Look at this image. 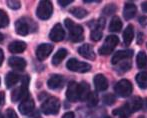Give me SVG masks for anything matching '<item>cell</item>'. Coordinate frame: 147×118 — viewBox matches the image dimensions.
Returning <instances> with one entry per match:
<instances>
[{"instance_id":"6da1fadb","label":"cell","mask_w":147,"mask_h":118,"mask_svg":"<svg viewBox=\"0 0 147 118\" xmlns=\"http://www.w3.org/2000/svg\"><path fill=\"white\" fill-rule=\"evenodd\" d=\"M66 28L69 31V38L73 42H80L83 40V28L79 24H76L69 18L64 20Z\"/></svg>"},{"instance_id":"7a4b0ae2","label":"cell","mask_w":147,"mask_h":118,"mask_svg":"<svg viewBox=\"0 0 147 118\" xmlns=\"http://www.w3.org/2000/svg\"><path fill=\"white\" fill-rule=\"evenodd\" d=\"M37 29V25L32 19H28V18H21L18 19L15 23V30L16 33L22 36L28 35L30 32H34Z\"/></svg>"},{"instance_id":"3957f363","label":"cell","mask_w":147,"mask_h":118,"mask_svg":"<svg viewBox=\"0 0 147 118\" xmlns=\"http://www.w3.org/2000/svg\"><path fill=\"white\" fill-rule=\"evenodd\" d=\"M60 101L56 97H49L41 105V111L46 115H54L59 112Z\"/></svg>"},{"instance_id":"277c9868","label":"cell","mask_w":147,"mask_h":118,"mask_svg":"<svg viewBox=\"0 0 147 118\" xmlns=\"http://www.w3.org/2000/svg\"><path fill=\"white\" fill-rule=\"evenodd\" d=\"M53 13V5L48 0H42L39 2L36 10V15L39 19L47 20L51 17Z\"/></svg>"},{"instance_id":"5b68a950","label":"cell","mask_w":147,"mask_h":118,"mask_svg":"<svg viewBox=\"0 0 147 118\" xmlns=\"http://www.w3.org/2000/svg\"><path fill=\"white\" fill-rule=\"evenodd\" d=\"M133 87L129 80L127 79H121L118 81L114 86L115 93L120 97H128L131 95Z\"/></svg>"},{"instance_id":"8992f818","label":"cell","mask_w":147,"mask_h":118,"mask_svg":"<svg viewBox=\"0 0 147 118\" xmlns=\"http://www.w3.org/2000/svg\"><path fill=\"white\" fill-rule=\"evenodd\" d=\"M118 42H119V39L115 35H109V36H107L104 43H103V45L99 48V54L101 55L110 54L115 49V47L117 46Z\"/></svg>"},{"instance_id":"52a82bcc","label":"cell","mask_w":147,"mask_h":118,"mask_svg":"<svg viewBox=\"0 0 147 118\" xmlns=\"http://www.w3.org/2000/svg\"><path fill=\"white\" fill-rule=\"evenodd\" d=\"M66 67L73 72H79V73H85L91 69V65L86 62H81L75 58H71L67 61Z\"/></svg>"},{"instance_id":"ba28073f","label":"cell","mask_w":147,"mask_h":118,"mask_svg":"<svg viewBox=\"0 0 147 118\" xmlns=\"http://www.w3.org/2000/svg\"><path fill=\"white\" fill-rule=\"evenodd\" d=\"M28 98V89L26 83L22 84L20 87L16 88L13 90L11 94V99L13 102H17V101H24Z\"/></svg>"},{"instance_id":"9c48e42d","label":"cell","mask_w":147,"mask_h":118,"mask_svg":"<svg viewBox=\"0 0 147 118\" xmlns=\"http://www.w3.org/2000/svg\"><path fill=\"white\" fill-rule=\"evenodd\" d=\"M66 97L71 102H76L79 100V84L74 81L69 82L66 91Z\"/></svg>"},{"instance_id":"30bf717a","label":"cell","mask_w":147,"mask_h":118,"mask_svg":"<svg viewBox=\"0 0 147 118\" xmlns=\"http://www.w3.org/2000/svg\"><path fill=\"white\" fill-rule=\"evenodd\" d=\"M53 51V45L44 43L40 44L36 49V56L39 61H43L50 55V53Z\"/></svg>"},{"instance_id":"8fae6325","label":"cell","mask_w":147,"mask_h":118,"mask_svg":"<svg viewBox=\"0 0 147 118\" xmlns=\"http://www.w3.org/2000/svg\"><path fill=\"white\" fill-rule=\"evenodd\" d=\"M49 37L54 42H60V41L63 40L64 37H65V31L62 28L61 24L57 23L53 26V28L49 33Z\"/></svg>"},{"instance_id":"7c38bea8","label":"cell","mask_w":147,"mask_h":118,"mask_svg":"<svg viewBox=\"0 0 147 118\" xmlns=\"http://www.w3.org/2000/svg\"><path fill=\"white\" fill-rule=\"evenodd\" d=\"M124 106L127 108V110L129 111L130 113H134L136 112V111H138L139 109L142 108V106H143V100H142L140 97H133L132 99H130L129 101H127V102L124 104Z\"/></svg>"},{"instance_id":"4fadbf2b","label":"cell","mask_w":147,"mask_h":118,"mask_svg":"<svg viewBox=\"0 0 147 118\" xmlns=\"http://www.w3.org/2000/svg\"><path fill=\"white\" fill-rule=\"evenodd\" d=\"M133 55V51L132 50H120V51H117L114 55H113L112 59V64H118L120 62L124 61V60H127L129 59L130 57Z\"/></svg>"},{"instance_id":"5bb4252c","label":"cell","mask_w":147,"mask_h":118,"mask_svg":"<svg viewBox=\"0 0 147 118\" xmlns=\"http://www.w3.org/2000/svg\"><path fill=\"white\" fill-rule=\"evenodd\" d=\"M8 64L11 68L16 70H24L26 67V61L24 58L17 56H11L8 59Z\"/></svg>"},{"instance_id":"9a60e30c","label":"cell","mask_w":147,"mask_h":118,"mask_svg":"<svg viewBox=\"0 0 147 118\" xmlns=\"http://www.w3.org/2000/svg\"><path fill=\"white\" fill-rule=\"evenodd\" d=\"M94 86L97 91H105L108 88L107 78L103 74H97L94 77Z\"/></svg>"},{"instance_id":"2e32d148","label":"cell","mask_w":147,"mask_h":118,"mask_svg":"<svg viewBox=\"0 0 147 118\" xmlns=\"http://www.w3.org/2000/svg\"><path fill=\"white\" fill-rule=\"evenodd\" d=\"M78 53L81 55L82 57L89 60H94L95 59V53L93 50V47L90 44H84L78 48Z\"/></svg>"},{"instance_id":"e0dca14e","label":"cell","mask_w":147,"mask_h":118,"mask_svg":"<svg viewBox=\"0 0 147 118\" xmlns=\"http://www.w3.org/2000/svg\"><path fill=\"white\" fill-rule=\"evenodd\" d=\"M34 107H35V103L33 101V99L27 98L26 100L22 101L21 104L19 105V111L21 114L27 115L34 110Z\"/></svg>"},{"instance_id":"ac0fdd59","label":"cell","mask_w":147,"mask_h":118,"mask_svg":"<svg viewBox=\"0 0 147 118\" xmlns=\"http://www.w3.org/2000/svg\"><path fill=\"white\" fill-rule=\"evenodd\" d=\"M64 82V78L63 76L59 75V74H54L52 75L49 80L47 81V85L50 89H58L60 87H62V84Z\"/></svg>"},{"instance_id":"d6986e66","label":"cell","mask_w":147,"mask_h":118,"mask_svg":"<svg viewBox=\"0 0 147 118\" xmlns=\"http://www.w3.org/2000/svg\"><path fill=\"white\" fill-rule=\"evenodd\" d=\"M136 12H137V9H136V6L134 5V3H132V2L125 3L123 9V16L126 20L132 19L136 15Z\"/></svg>"},{"instance_id":"ffe728a7","label":"cell","mask_w":147,"mask_h":118,"mask_svg":"<svg viewBox=\"0 0 147 118\" xmlns=\"http://www.w3.org/2000/svg\"><path fill=\"white\" fill-rule=\"evenodd\" d=\"M8 49L11 53H21L26 49V43L23 41H13L9 44Z\"/></svg>"},{"instance_id":"44dd1931","label":"cell","mask_w":147,"mask_h":118,"mask_svg":"<svg viewBox=\"0 0 147 118\" xmlns=\"http://www.w3.org/2000/svg\"><path fill=\"white\" fill-rule=\"evenodd\" d=\"M134 37V28L132 25H128L123 32V43L125 46L131 44Z\"/></svg>"},{"instance_id":"7402d4cb","label":"cell","mask_w":147,"mask_h":118,"mask_svg":"<svg viewBox=\"0 0 147 118\" xmlns=\"http://www.w3.org/2000/svg\"><path fill=\"white\" fill-rule=\"evenodd\" d=\"M93 24V27H92V31L90 33V38L91 40L93 41H99L102 37V27L98 25L97 22H94V21H91Z\"/></svg>"},{"instance_id":"603a6c76","label":"cell","mask_w":147,"mask_h":118,"mask_svg":"<svg viewBox=\"0 0 147 118\" xmlns=\"http://www.w3.org/2000/svg\"><path fill=\"white\" fill-rule=\"evenodd\" d=\"M89 94H90V87H89L88 83L82 81L79 84V100L80 101L87 100Z\"/></svg>"},{"instance_id":"cb8c5ba5","label":"cell","mask_w":147,"mask_h":118,"mask_svg":"<svg viewBox=\"0 0 147 118\" xmlns=\"http://www.w3.org/2000/svg\"><path fill=\"white\" fill-rule=\"evenodd\" d=\"M20 80V76L14 72H9L5 77V84L7 88H11Z\"/></svg>"},{"instance_id":"d4e9b609","label":"cell","mask_w":147,"mask_h":118,"mask_svg":"<svg viewBox=\"0 0 147 118\" xmlns=\"http://www.w3.org/2000/svg\"><path fill=\"white\" fill-rule=\"evenodd\" d=\"M67 53L68 52H67V50H66V49H64V48L59 49V50L55 53L54 56H53V58H52V64H53V65H58V64L61 63L62 60L67 56Z\"/></svg>"},{"instance_id":"484cf974","label":"cell","mask_w":147,"mask_h":118,"mask_svg":"<svg viewBox=\"0 0 147 118\" xmlns=\"http://www.w3.org/2000/svg\"><path fill=\"white\" fill-rule=\"evenodd\" d=\"M122 29V22L119 19L118 16H114L111 19L110 24H109V30L111 32H119Z\"/></svg>"},{"instance_id":"4316f807","label":"cell","mask_w":147,"mask_h":118,"mask_svg":"<svg viewBox=\"0 0 147 118\" xmlns=\"http://www.w3.org/2000/svg\"><path fill=\"white\" fill-rule=\"evenodd\" d=\"M136 63L139 69H144L147 67V55L144 51H140L136 57Z\"/></svg>"},{"instance_id":"83f0119b","label":"cell","mask_w":147,"mask_h":118,"mask_svg":"<svg viewBox=\"0 0 147 118\" xmlns=\"http://www.w3.org/2000/svg\"><path fill=\"white\" fill-rule=\"evenodd\" d=\"M136 82L139 85L140 88L146 89L147 88V72L141 71L136 75Z\"/></svg>"},{"instance_id":"f1b7e54d","label":"cell","mask_w":147,"mask_h":118,"mask_svg":"<svg viewBox=\"0 0 147 118\" xmlns=\"http://www.w3.org/2000/svg\"><path fill=\"white\" fill-rule=\"evenodd\" d=\"M70 13H71L73 16H75L76 18H79V19L84 18L86 15H87V11H86L85 9H83V8H81V7L72 8V9H70Z\"/></svg>"},{"instance_id":"f546056e","label":"cell","mask_w":147,"mask_h":118,"mask_svg":"<svg viewBox=\"0 0 147 118\" xmlns=\"http://www.w3.org/2000/svg\"><path fill=\"white\" fill-rule=\"evenodd\" d=\"M112 113H113V115H117V116H119L121 118H128L130 116V114H131L124 105L122 107H120V108H117V109H115V110H113Z\"/></svg>"},{"instance_id":"4dcf8cb0","label":"cell","mask_w":147,"mask_h":118,"mask_svg":"<svg viewBox=\"0 0 147 118\" xmlns=\"http://www.w3.org/2000/svg\"><path fill=\"white\" fill-rule=\"evenodd\" d=\"M119 64V67H118V69H116L119 73H123V72H126L128 71V70L131 68V62H130L129 59L127 60H124V61L120 62Z\"/></svg>"},{"instance_id":"1f68e13d","label":"cell","mask_w":147,"mask_h":118,"mask_svg":"<svg viewBox=\"0 0 147 118\" xmlns=\"http://www.w3.org/2000/svg\"><path fill=\"white\" fill-rule=\"evenodd\" d=\"M9 24V17H8L7 13L0 9V28H4Z\"/></svg>"},{"instance_id":"d6a6232c","label":"cell","mask_w":147,"mask_h":118,"mask_svg":"<svg viewBox=\"0 0 147 118\" xmlns=\"http://www.w3.org/2000/svg\"><path fill=\"white\" fill-rule=\"evenodd\" d=\"M99 99H98V95H97V93L95 92H90V94H89L88 98H87V104L89 105L90 107H94L97 105V103H98Z\"/></svg>"},{"instance_id":"836d02e7","label":"cell","mask_w":147,"mask_h":118,"mask_svg":"<svg viewBox=\"0 0 147 118\" xmlns=\"http://www.w3.org/2000/svg\"><path fill=\"white\" fill-rule=\"evenodd\" d=\"M103 102L106 105H113L116 101V97H115L114 94H111V93H108V94H105L102 98Z\"/></svg>"},{"instance_id":"e575fe53","label":"cell","mask_w":147,"mask_h":118,"mask_svg":"<svg viewBox=\"0 0 147 118\" xmlns=\"http://www.w3.org/2000/svg\"><path fill=\"white\" fill-rule=\"evenodd\" d=\"M116 10H117V7L114 5V4H108V5H106L104 7L102 13L106 16H109V15H112L113 13H115Z\"/></svg>"},{"instance_id":"d590c367","label":"cell","mask_w":147,"mask_h":118,"mask_svg":"<svg viewBox=\"0 0 147 118\" xmlns=\"http://www.w3.org/2000/svg\"><path fill=\"white\" fill-rule=\"evenodd\" d=\"M7 5H8V7L11 8V9L16 10V9H19V8L21 7V2L17 1V0H8Z\"/></svg>"},{"instance_id":"8d00e7d4","label":"cell","mask_w":147,"mask_h":118,"mask_svg":"<svg viewBox=\"0 0 147 118\" xmlns=\"http://www.w3.org/2000/svg\"><path fill=\"white\" fill-rule=\"evenodd\" d=\"M5 116H6V118H18L16 112L12 108H8L7 110H6Z\"/></svg>"},{"instance_id":"74e56055","label":"cell","mask_w":147,"mask_h":118,"mask_svg":"<svg viewBox=\"0 0 147 118\" xmlns=\"http://www.w3.org/2000/svg\"><path fill=\"white\" fill-rule=\"evenodd\" d=\"M58 3L62 7H66V6L69 5L70 3H72V0H59Z\"/></svg>"},{"instance_id":"f35d334b","label":"cell","mask_w":147,"mask_h":118,"mask_svg":"<svg viewBox=\"0 0 147 118\" xmlns=\"http://www.w3.org/2000/svg\"><path fill=\"white\" fill-rule=\"evenodd\" d=\"M139 22L140 24H142L143 26L147 25V17H145V16H142V17L139 18Z\"/></svg>"},{"instance_id":"ab89813d","label":"cell","mask_w":147,"mask_h":118,"mask_svg":"<svg viewBox=\"0 0 147 118\" xmlns=\"http://www.w3.org/2000/svg\"><path fill=\"white\" fill-rule=\"evenodd\" d=\"M62 118H74V113L69 111V112H66L65 114L62 116Z\"/></svg>"},{"instance_id":"60d3db41","label":"cell","mask_w":147,"mask_h":118,"mask_svg":"<svg viewBox=\"0 0 147 118\" xmlns=\"http://www.w3.org/2000/svg\"><path fill=\"white\" fill-rule=\"evenodd\" d=\"M5 101V93L0 92V105H2Z\"/></svg>"},{"instance_id":"b9f144b4","label":"cell","mask_w":147,"mask_h":118,"mask_svg":"<svg viewBox=\"0 0 147 118\" xmlns=\"http://www.w3.org/2000/svg\"><path fill=\"white\" fill-rule=\"evenodd\" d=\"M142 41H143V34L142 33H138V44H140V43H142Z\"/></svg>"},{"instance_id":"7bdbcfd3","label":"cell","mask_w":147,"mask_h":118,"mask_svg":"<svg viewBox=\"0 0 147 118\" xmlns=\"http://www.w3.org/2000/svg\"><path fill=\"white\" fill-rule=\"evenodd\" d=\"M3 60H4V53L2 51V49H0V65L3 63Z\"/></svg>"},{"instance_id":"ee69618b","label":"cell","mask_w":147,"mask_h":118,"mask_svg":"<svg viewBox=\"0 0 147 118\" xmlns=\"http://www.w3.org/2000/svg\"><path fill=\"white\" fill-rule=\"evenodd\" d=\"M141 8L144 12H147V1L143 2V3L141 4Z\"/></svg>"},{"instance_id":"f6af8a7d","label":"cell","mask_w":147,"mask_h":118,"mask_svg":"<svg viewBox=\"0 0 147 118\" xmlns=\"http://www.w3.org/2000/svg\"><path fill=\"white\" fill-rule=\"evenodd\" d=\"M3 39H4V35L2 34V33H0V42L3 41Z\"/></svg>"},{"instance_id":"bcb514c9","label":"cell","mask_w":147,"mask_h":118,"mask_svg":"<svg viewBox=\"0 0 147 118\" xmlns=\"http://www.w3.org/2000/svg\"><path fill=\"white\" fill-rule=\"evenodd\" d=\"M0 118H3V115H2L1 112H0Z\"/></svg>"},{"instance_id":"7dc6e473","label":"cell","mask_w":147,"mask_h":118,"mask_svg":"<svg viewBox=\"0 0 147 118\" xmlns=\"http://www.w3.org/2000/svg\"><path fill=\"white\" fill-rule=\"evenodd\" d=\"M105 118H111V117H108V116H106V117H105Z\"/></svg>"},{"instance_id":"c3c4849f","label":"cell","mask_w":147,"mask_h":118,"mask_svg":"<svg viewBox=\"0 0 147 118\" xmlns=\"http://www.w3.org/2000/svg\"><path fill=\"white\" fill-rule=\"evenodd\" d=\"M37 118H39V117H37Z\"/></svg>"},{"instance_id":"681fc988","label":"cell","mask_w":147,"mask_h":118,"mask_svg":"<svg viewBox=\"0 0 147 118\" xmlns=\"http://www.w3.org/2000/svg\"><path fill=\"white\" fill-rule=\"evenodd\" d=\"M0 82H1V81H0Z\"/></svg>"}]
</instances>
